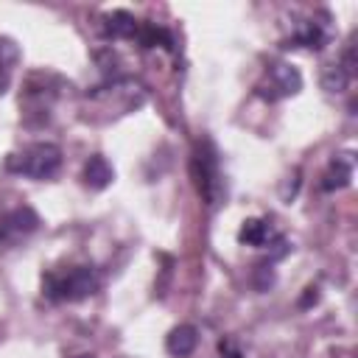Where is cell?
Masks as SVG:
<instances>
[{
    "instance_id": "cell-1",
    "label": "cell",
    "mask_w": 358,
    "mask_h": 358,
    "mask_svg": "<svg viewBox=\"0 0 358 358\" xmlns=\"http://www.w3.org/2000/svg\"><path fill=\"white\" fill-rule=\"evenodd\" d=\"M98 291V274L90 266H73L67 271H50L42 277V294L53 302H78Z\"/></svg>"
},
{
    "instance_id": "cell-2",
    "label": "cell",
    "mask_w": 358,
    "mask_h": 358,
    "mask_svg": "<svg viewBox=\"0 0 358 358\" xmlns=\"http://www.w3.org/2000/svg\"><path fill=\"white\" fill-rule=\"evenodd\" d=\"M8 171L14 173H22V176H31V179H48L59 171L62 165V151L59 145L53 143H34L28 145L25 151L20 154H11L8 157Z\"/></svg>"
},
{
    "instance_id": "cell-3",
    "label": "cell",
    "mask_w": 358,
    "mask_h": 358,
    "mask_svg": "<svg viewBox=\"0 0 358 358\" xmlns=\"http://www.w3.org/2000/svg\"><path fill=\"white\" fill-rule=\"evenodd\" d=\"M190 173H193V182H196L199 196L207 204H215L221 182H218V159H215V151H213L210 143H199L196 145L193 162H190Z\"/></svg>"
},
{
    "instance_id": "cell-4",
    "label": "cell",
    "mask_w": 358,
    "mask_h": 358,
    "mask_svg": "<svg viewBox=\"0 0 358 358\" xmlns=\"http://www.w3.org/2000/svg\"><path fill=\"white\" fill-rule=\"evenodd\" d=\"M302 87V76L296 67L285 64V62H277L268 67V76H266V84H260V95L268 98V101H277V98H285V95H294L299 92Z\"/></svg>"
},
{
    "instance_id": "cell-5",
    "label": "cell",
    "mask_w": 358,
    "mask_h": 358,
    "mask_svg": "<svg viewBox=\"0 0 358 358\" xmlns=\"http://www.w3.org/2000/svg\"><path fill=\"white\" fill-rule=\"evenodd\" d=\"M36 227H39V215L31 207H17L0 218V241L14 243V241L31 235Z\"/></svg>"
},
{
    "instance_id": "cell-6",
    "label": "cell",
    "mask_w": 358,
    "mask_h": 358,
    "mask_svg": "<svg viewBox=\"0 0 358 358\" xmlns=\"http://www.w3.org/2000/svg\"><path fill=\"white\" fill-rule=\"evenodd\" d=\"M327 42V28L316 20H305L294 28L291 34V45L288 48H308V50H322Z\"/></svg>"
},
{
    "instance_id": "cell-7",
    "label": "cell",
    "mask_w": 358,
    "mask_h": 358,
    "mask_svg": "<svg viewBox=\"0 0 358 358\" xmlns=\"http://www.w3.org/2000/svg\"><path fill=\"white\" fill-rule=\"evenodd\" d=\"M352 179V154H336L322 176V190H341Z\"/></svg>"
},
{
    "instance_id": "cell-8",
    "label": "cell",
    "mask_w": 358,
    "mask_h": 358,
    "mask_svg": "<svg viewBox=\"0 0 358 358\" xmlns=\"http://www.w3.org/2000/svg\"><path fill=\"white\" fill-rule=\"evenodd\" d=\"M196 344H199V330H196L193 324H179V327H173V330L168 333V338H165L168 352L176 355V358H187V355L196 350Z\"/></svg>"
},
{
    "instance_id": "cell-9",
    "label": "cell",
    "mask_w": 358,
    "mask_h": 358,
    "mask_svg": "<svg viewBox=\"0 0 358 358\" xmlns=\"http://www.w3.org/2000/svg\"><path fill=\"white\" fill-rule=\"evenodd\" d=\"M112 176H115V171H112V165L106 162V157L92 154V157L84 162V173H81V179H84L87 187H92V190H103V187L112 182Z\"/></svg>"
},
{
    "instance_id": "cell-10",
    "label": "cell",
    "mask_w": 358,
    "mask_h": 358,
    "mask_svg": "<svg viewBox=\"0 0 358 358\" xmlns=\"http://www.w3.org/2000/svg\"><path fill=\"white\" fill-rule=\"evenodd\" d=\"M271 238H277V235H274L271 224L263 218H246L238 229V241L246 246H266Z\"/></svg>"
},
{
    "instance_id": "cell-11",
    "label": "cell",
    "mask_w": 358,
    "mask_h": 358,
    "mask_svg": "<svg viewBox=\"0 0 358 358\" xmlns=\"http://www.w3.org/2000/svg\"><path fill=\"white\" fill-rule=\"evenodd\" d=\"M137 28H140V22L129 11H112L106 17V34L115 39H131V36H137Z\"/></svg>"
},
{
    "instance_id": "cell-12",
    "label": "cell",
    "mask_w": 358,
    "mask_h": 358,
    "mask_svg": "<svg viewBox=\"0 0 358 358\" xmlns=\"http://www.w3.org/2000/svg\"><path fill=\"white\" fill-rule=\"evenodd\" d=\"M137 39L143 48H171V34L159 25H140Z\"/></svg>"
},
{
    "instance_id": "cell-13",
    "label": "cell",
    "mask_w": 358,
    "mask_h": 358,
    "mask_svg": "<svg viewBox=\"0 0 358 358\" xmlns=\"http://www.w3.org/2000/svg\"><path fill=\"white\" fill-rule=\"evenodd\" d=\"M347 84H350V73H347L341 64H327V67H324V73H322V87H324L327 92H341V90H347Z\"/></svg>"
},
{
    "instance_id": "cell-14",
    "label": "cell",
    "mask_w": 358,
    "mask_h": 358,
    "mask_svg": "<svg viewBox=\"0 0 358 358\" xmlns=\"http://www.w3.org/2000/svg\"><path fill=\"white\" fill-rule=\"evenodd\" d=\"M218 350H221V352H227L229 358H241V352H238V350H235L229 341H221V344H218Z\"/></svg>"
},
{
    "instance_id": "cell-15",
    "label": "cell",
    "mask_w": 358,
    "mask_h": 358,
    "mask_svg": "<svg viewBox=\"0 0 358 358\" xmlns=\"http://www.w3.org/2000/svg\"><path fill=\"white\" fill-rule=\"evenodd\" d=\"M308 294H305V299H302V305H310V302H316L319 299V294H316V288H305Z\"/></svg>"
},
{
    "instance_id": "cell-16",
    "label": "cell",
    "mask_w": 358,
    "mask_h": 358,
    "mask_svg": "<svg viewBox=\"0 0 358 358\" xmlns=\"http://www.w3.org/2000/svg\"><path fill=\"white\" fill-rule=\"evenodd\" d=\"M76 358H92V355H76Z\"/></svg>"
}]
</instances>
